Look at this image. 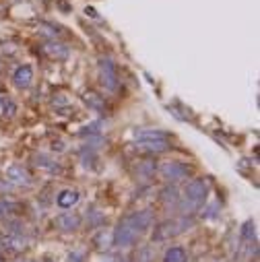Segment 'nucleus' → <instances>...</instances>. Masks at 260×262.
<instances>
[{
    "label": "nucleus",
    "instance_id": "nucleus-21",
    "mask_svg": "<svg viewBox=\"0 0 260 262\" xmlns=\"http://www.w3.org/2000/svg\"><path fill=\"white\" fill-rule=\"evenodd\" d=\"M240 235L244 242H256V223L252 219L244 221L242 227H240Z\"/></svg>",
    "mask_w": 260,
    "mask_h": 262
},
{
    "label": "nucleus",
    "instance_id": "nucleus-16",
    "mask_svg": "<svg viewBox=\"0 0 260 262\" xmlns=\"http://www.w3.org/2000/svg\"><path fill=\"white\" fill-rule=\"evenodd\" d=\"M163 262H188V254L182 246H172L163 254Z\"/></svg>",
    "mask_w": 260,
    "mask_h": 262
},
{
    "label": "nucleus",
    "instance_id": "nucleus-6",
    "mask_svg": "<svg viewBox=\"0 0 260 262\" xmlns=\"http://www.w3.org/2000/svg\"><path fill=\"white\" fill-rule=\"evenodd\" d=\"M7 178H9L13 184H17V186H31V184H33V176H31L29 170H27L25 165H21V163H15V165L7 168Z\"/></svg>",
    "mask_w": 260,
    "mask_h": 262
},
{
    "label": "nucleus",
    "instance_id": "nucleus-11",
    "mask_svg": "<svg viewBox=\"0 0 260 262\" xmlns=\"http://www.w3.org/2000/svg\"><path fill=\"white\" fill-rule=\"evenodd\" d=\"M79 198H81V194H79L77 190H73V188H64V190L58 192V196H56V204H58L60 208H73V206L79 202Z\"/></svg>",
    "mask_w": 260,
    "mask_h": 262
},
{
    "label": "nucleus",
    "instance_id": "nucleus-12",
    "mask_svg": "<svg viewBox=\"0 0 260 262\" xmlns=\"http://www.w3.org/2000/svg\"><path fill=\"white\" fill-rule=\"evenodd\" d=\"M159 200L166 206H178V202H180V190H178V186L176 184L163 186L161 192H159Z\"/></svg>",
    "mask_w": 260,
    "mask_h": 262
},
{
    "label": "nucleus",
    "instance_id": "nucleus-27",
    "mask_svg": "<svg viewBox=\"0 0 260 262\" xmlns=\"http://www.w3.org/2000/svg\"><path fill=\"white\" fill-rule=\"evenodd\" d=\"M85 13H87L91 19H99V15H97V11H95L93 7H87V9H85Z\"/></svg>",
    "mask_w": 260,
    "mask_h": 262
},
{
    "label": "nucleus",
    "instance_id": "nucleus-28",
    "mask_svg": "<svg viewBox=\"0 0 260 262\" xmlns=\"http://www.w3.org/2000/svg\"><path fill=\"white\" fill-rule=\"evenodd\" d=\"M0 262H5V256L3 254H0Z\"/></svg>",
    "mask_w": 260,
    "mask_h": 262
},
{
    "label": "nucleus",
    "instance_id": "nucleus-15",
    "mask_svg": "<svg viewBox=\"0 0 260 262\" xmlns=\"http://www.w3.org/2000/svg\"><path fill=\"white\" fill-rule=\"evenodd\" d=\"M3 244H5L7 248H11L13 252H25L27 246H29V240H27L25 235H7V237L3 240Z\"/></svg>",
    "mask_w": 260,
    "mask_h": 262
},
{
    "label": "nucleus",
    "instance_id": "nucleus-10",
    "mask_svg": "<svg viewBox=\"0 0 260 262\" xmlns=\"http://www.w3.org/2000/svg\"><path fill=\"white\" fill-rule=\"evenodd\" d=\"M43 50H45V54L50 58H54V60H66L70 56V47L64 45V43H60V41H56V39H50L43 45Z\"/></svg>",
    "mask_w": 260,
    "mask_h": 262
},
{
    "label": "nucleus",
    "instance_id": "nucleus-29",
    "mask_svg": "<svg viewBox=\"0 0 260 262\" xmlns=\"http://www.w3.org/2000/svg\"><path fill=\"white\" fill-rule=\"evenodd\" d=\"M17 262H33V260H17Z\"/></svg>",
    "mask_w": 260,
    "mask_h": 262
},
{
    "label": "nucleus",
    "instance_id": "nucleus-25",
    "mask_svg": "<svg viewBox=\"0 0 260 262\" xmlns=\"http://www.w3.org/2000/svg\"><path fill=\"white\" fill-rule=\"evenodd\" d=\"M66 262H85V252L83 250H73L66 256Z\"/></svg>",
    "mask_w": 260,
    "mask_h": 262
},
{
    "label": "nucleus",
    "instance_id": "nucleus-3",
    "mask_svg": "<svg viewBox=\"0 0 260 262\" xmlns=\"http://www.w3.org/2000/svg\"><path fill=\"white\" fill-rule=\"evenodd\" d=\"M138 231L126 221V219H122L118 225H116V229H114V233H112V244L116 246V248H130V246H134L136 242H138Z\"/></svg>",
    "mask_w": 260,
    "mask_h": 262
},
{
    "label": "nucleus",
    "instance_id": "nucleus-26",
    "mask_svg": "<svg viewBox=\"0 0 260 262\" xmlns=\"http://www.w3.org/2000/svg\"><path fill=\"white\" fill-rule=\"evenodd\" d=\"M54 106H58V108H66V106H68V101H66L62 95H58V97H54Z\"/></svg>",
    "mask_w": 260,
    "mask_h": 262
},
{
    "label": "nucleus",
    "instance_id": "nucleus-14",
    "mask_svg": "<svg viewBox=\"0 0 260 262\" xmlns=\"http://www.w3.org/2000/svg\"><path fill=\"white\" fill-rule=\"evenodd\" d=\"M134 140H168V132L166 130H153V128H145V130H136L134 132Z\"/></svg>",
    "mask_w": 260,
    "mask_h": 262
},
{
    "label": "nucleus",
    "instance_id": "nucleus-1",
    "mask_svg": "<svg viewBox=\"0 0 260 262\" xmlns=\"http://www.w3.org/2000/svg\"><path fill=\"white\" fill-rule=\"evenodd\" d=\"M206 196H209V182L202 180V178H194L186 184L184 198H180L178 206L182 208L184 215H190L206 204Z\"/></svg>",
    "mask_w": 260,
    "mask_h": 262
},
{
    "label": "nucleus",
    "instance_id": "nucleus-18",
    "mask_svg": "<svg viewBox=\"0 0 260 262\" xmlns=\"http://www.w3.org/2000/svg\"><path fill=\"white\" fill-rule=\"evenodd\" d=\"M19 211H21V204L19 202H13L11 198H0V219L17 215Z\"/></svg>",
    "mask_w": 260,
    "mask_h": 262
},
{
    "label": "nucleus",
    "instance_id": "nucleus-2",
    "mask_svg": "<svg viewBox=\"0 0 260 262\" xmlns=\"http://www.w3.org/2000/svg\"><path fill=\"white\" fill-rule=\"evenodd\" d=\"M99 79L101 85L106 87L108 91H118L120 89V77H118V66L110 56H101L99 58Z\"/></svg>",
    "mask_w": 260,
    "mask_h": 262
},
{
    "label": "nucleus",
    "instance_id": "nucleus-9",
    "mask_svg": "<svg viewBox=\"0 0 260 262\" xmlns=\"http://www.w3.org/2000/svg\"><path fill=\"white\" fill-rule=\"evenodd\" d=\"M56 227L64 233H73L81 227V215H75V213H62L56 217Z\"/></svg>",
    "mask_w": 260,
    "mask_h": 262
},
{
    "label": "nucleus",
    "instance_id": "nucleus-4",
    "mask_svg": "<svg viewBox=\"0 0 260 262\" xmlns=\"http://www.w3.org/2000/svg\"><path fill=\"white\" fill-rule=\"evenodd\" d=\"M138 233H145L147 229H151L153 221H155V213L151 211V208H143V211H136V213H130L124 217Z\"/></svg>",
    "mask_w": 260,
    "mask_h": 262
},
{
    "label": "nucleus",
    "instance_id": "nucleus-19",
    "mask_svg": "<svg viewBox=\"0 0 260 262\" xmlns=\"http://www.w3.org/2000/svg\"><path fill=\"white\" fill-rule=\"evenodd\" d=\"M85 103H87L91 110H95V112H103V110H106V99H101V95H97L95 91H87L85 93Z\"/></svg>",
    "mask_w": 260,
    "mask_h": 262
},
{
    "label": "nucleus",
    "instance_id": "nucleus-8",
    "mask_svg": "<svg viewBox=\"0 0 260 262\" xmlns=\"http://www.w3.org/2000/svg\"><path fill=\"white\" fill-rule=\"evenodd\" d=\"M178 233H180L178 223L172 221V219H168V221H163V223H159L157 227H155V231H153V242H166V240H170L172 235H178Z\"/></svg>",
    "mask_w": 260,
    "mask_h": 262
},
{
    "label": "nucleus",
    "instance_id": "nucleus-5",
    "mask_svg": "<svg viewBox=\"0 0 260 262\" xmlns=\"http://www.w3.org/2000/svg\"><path fill=\"white\" fill-rule=\"evenodd\" d=\"M192 174L190 165L186 163H178V161H168L161 165V176L166 180H172V182H180V180H188Z\"/></svg>",
    "mask_w": 260,
    "mask_h": 262
},
{
    "label": "nucleus",
    "instance_id": "nucleus-22",
    "mask_svg": "<svg viewBox=\"0 0 260 262\" xmlns=\"http://www.w3.org/2000/svg\"><path fill=\"white\" fill-rule=\"evenodd\" d=\"M93 242H95V248L97 250H108L112 246V235L106 233V231H97V235H95Z\"/></svg>",
    "mask_w": 260,
    "mask_h": 262
},
{
    "label": "nucleus",
    "instance_id": "nucleus-24",
    "mask_svg": "<svg viewBox=\"0 0 260 262\" xmlns=\"http://www.w3.org/2000/svg\"><path fill=\"white\" fill-rule=\"evenodd\" d=\"M217 215H219V204H217V202H215V204H209V206L204 204V208H202V219H217Z\"/></svg>",
    "mask_w": 260,
    "mask_h": 262
},
{
    "label": "nucleus",
    "instance_id": "nucleus-30",
    "mask_svg": "<svg viewBox=\"0 0 260 262\" xmlns=\"http://www.w3.org/2000/svg\"><path fill=\"white\" fill-rule=\"evenodd\" d=\"M116 262H128V260H116Z\"/></svg>",
    "mask_w": 260,
    "mask_h": 262
},
{
    "label": "nucleus",
    "instance_id": "nucleus-7",
    "mask_svg": "<svg viewBox=\"0 0 260 262\" xmlns=\"http://www.w3.org/2000/svg\"><path fill=\"white\" fill-rule=\"evenodd\" d=\"M13 83H15V87H19V89L31 87V83H33V68H31L29 64H19V66L13 70Z\"/></svg>",
    "mask_w": 260,
    "mask_h": 262
},
{
    "label": "nucleus",
    "instance_id": "nucleus-13",
    "mask_svg": "<svg viewBox=\"0 0 260 262\" xmlns=\"http://www.w3.org/2000/svg\"><path fill=\"white\" fill-rule=\"evenodd\" d=\"M136 149L145 151V153H166L172 149L170 140H140L136 142Z\"/></svg>",
    "mask_w": 260,
    "mask_h": 262
},
{
    "label": "nucleus",
    "instance_id": "nucleus-17",
    "mask_svg": "<svg viewBox=\"0 0 260 262\" xmlns=\"http://www.w3.org/2000/svg\"><path fill=\"white\" fill-rule=\"evenodd\" d=\"M106 215H103L101 211H97L95 206H91L89 211H87V225L91 227V229H99V227H103L106 225Z\"/></svg>",
    "mask_w": 260,
    "mask_h": 262
},
{
    "label": "nucleus",
    "instance_id": "nucleus-23",
    "mask_svg": "<svg viewBox=\"0 0 260 262\" xmlns=\"http://www.w3.org/2000/svg\"><path fill=\"white\" fill-rule=\"evenodd\" d=\"M153 260H155V248L153 246H145L138 250L136 262H153Z\"/></svg>",
    "mask_w": 260,
    "mask_h": 262
},
{
    "label": "nucleus",
    "instance_id": "nucleus-20",
    "mask_svg": "<svg viewBox=\"0 0 260 262\" xmlns=\"http://www.w3.org/2000/svg\"><path fill=\"white\" fill-rule=\"evenodd\" d=\"M155 172H157V163H155L153 159L140 161V163H138V170H136L138 178H145V180H151V178L155 176Z\"/></svg>",
    "mask_w": 260,
    "mask_h": 262
}]
</instances>
